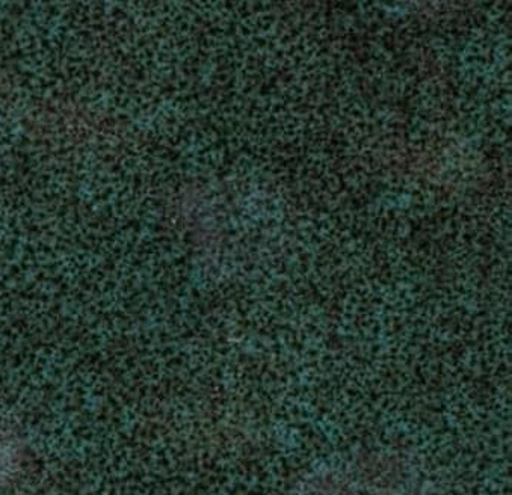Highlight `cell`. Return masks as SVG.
<instances>
[{"label":"cell","mask_w":512,"mask_h":495,"mask_svg":"<svg viewBox=\"0 0 512 495\" xmlns=\"http://www.w3.org/2000/svg\"><path fill=\"white\" fill-rule=\"evenodd\" d=\"M22 450L19 443L7 432L0 431V485L8 482L19 470Z\"/></svg>","instance_id":"cell-1"}]
</instances>
